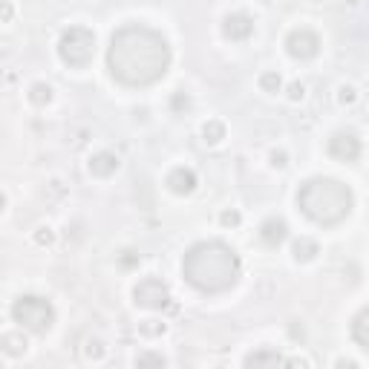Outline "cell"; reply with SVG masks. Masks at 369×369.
Returning a JSON list of instances; mask_svg holds the SVG:
<instances>
[{"instance_id":"obj_1","label":"cell","mask_w":369,"mask_h":369,"mask_svg":"<svg viewBox=\"0 0 369 369\" xmlns=\"http://www.w3.org/2000/svg\"><path fill=\"white\" fill-rule=\"evenodd\" d=\"M107 67L113 78L127 87L156 84L170 67V46L162 32L141 23H127L110 38Z\"/></svg>"},{"instance_id":"obj_2","label":"cell","mask_w":369,"mask_h":369,"mask_svg":"<svg viewBox=\"0 0 369 369\" xmlns=\"http://www.w3.org/2000/svg\"><path fill=\"white\" fill-rule=\"evenodd\" d=\"M182 274L185 280L205 294H219L237 286L239 280V257L231 245L211 239V242H196L188 249L182 260Z\"/></svg>"},{"instance_id":"obj_3","label":"cell","mask_w":369,"mask_h":369,"mask_svg":"<svg viewBox=\"0 0 369 369\" xmlns=\"http://www.w3.org/2000/svg\"><path fill=\"white\" fill-rule=\"evenodd\" d=\"M298 205L312 223L329 228V225L343 223V219L352 214L355 200H352V190L343 182L317 176V179H309L306 185H300Z\"/></svg>"},{"instance_id":"obj_4","label":"cell","mask_w":369,"mask_h":369,"mask_svg":"<svg viewBox=\"0 0 369 369\" xmlns=\"http://www.w3.org/2000/svg\"><path fill=\"white\" fill-rule=\"evenodd\" d=\"M12 317H15V323H20L23 329L43 335L55 323V309L49 300L38 298V294H23V298H18L15 306H12Z\"/></svg>"},{"instance_id":"obj_5","label":"cell","mask_w":369,"mask_h":369,"mask_svg":"<svg viewBox=\"0 0 369 369\" xmlns=\"http://www.w3.org/2000/svg\"><path fill=\"white\" fill-rule=\"evenodd\" d=\"M95 53V35L84 27H69L58 41V55L69 67H87Z\"/></svg>"},{"instance_id":"obj_6","label":"cell","mask_w":369,"mask_h":369,"mask_svg":"<svg viewBox=\"0 0 369 369\" xmlns=\"http://www.w3.org/2000/svg\"><path fill=\"white\" fill-rule=\"evenodd\" d=\"M133 298H136V303L144 306V309H167V306H170V291H167V286H165L159 277H144V280L136 286Z\"/></svg>"},{"instance_id":"obj_7","label":"cell","mask_w":369,"mask_h":369,"mask_svg":"<svg viewBox=\"0 0 369 369\" xmlns=\"http://www.w3.org/2000/svg\"><path fill=\"white\" fill-rule=\"evenodd\" d=\"M286 46H288V55L291 58L306 61V58H314L317 55V49H321V38H317L312 29H294L288 35Z\"/></svg>"},{"instance_id":"obj_8","label":"cell","mask_w":369,"mask_h":369,"mask_svg":"<svg viewBox=\"0 0 369 369\" xmlns=\"http://www.w3.org/2000/svg\"><path fill=\"white\" fill-rule=\"evenodd\" d=\"M329 153L337 162H355L361 156V139L355 133H335L329 139Z\"/></svg>"},{"instance_id":"obj_9","label":"cell","mask_w":369,"mask_h":369,"mask_svg":"<svg viewBox=\"0 0 369 369\" xmlns=\"http://www.w3.org/2000/svg\"><path fill=\"white\" fill-rule=\"evenodd\" d=\"M223 32H225L231 41H245V38H251V32H254V20H251L249 15H242V12L228 15L225 23H223Z\"/></svg>"},{"instance_id":"obj_10","label":"cell","mask_w":369,"mask_h":369,"mask_svg":"<svg viewBox=\"0 0 369 369\" xmlns=\"http://www.w3.org/2000/svg\"><path fill=\"white\" fill-rule=\"evenodd\" d=\"M167 188L174 190V193H190V190L196 188V174H193L190 167H176V170H170Z\"/></svg>"},{"instance_id":"obj_11","label":"cell","mask_w":369,"mask_h":369,"mask_svg":"<svg viewBox=\"0 0 369 369\" xmlns=\"http://www.w3.org/2000/svg\"><path fill=\"white\" fill-rule=\"evenodd\" d=\"M286 234H288V225L283 223V219H265L263 228H260L263 242H265V245H272V249H277V245L286 239Z\"/></svg>"},{"instance_id":"obj_12","label":"cell","mask_w":369,"mask_h":369,"mask_svg":"<svg viewBox=\"0 0 369 369\" xmlns=\"http://www.w3.org/2000/svg\"><path fill=\"white\" fill-rule=\"evenodd\" d=\"M90 170L95 176H110V174L118 170V156L116 153H95L90 159Z\"/></svg>"},{"instance_id":"obj_13","label":"cell","mask_w":369,"mask_h":369,"mask_svg":"<svg viewBox=\"0 0 369 369\" xmlns=\"http://www.w3.org/2000/svg\"><path fill=\"white\" fill-rule=\"evenodd\" d=\"M352 337H355V343H358L363 352H369V309H361L358 312L355 323H352Z\"/></svg>"},{"instance_id":"obj_14","label":"cell","mask_w":369,"mask_h":369,"mask_svg":"<svg viewBox=\"0 0 369 369\" xmlns=\"http://www.w3.org/2000/svg\"><path fill=\"white\" fill-rule=\"evenodd\" d=\"M274 363H283L280 352H274V349H260L245 358V366H274Z\"/></svg>"},{"instance_id":"obj_15","label":"cell","mask_w":369,"mask_h":369,"mask_svg":"<svg viewBox=\"0 0 369 369\" xmlns=\"http://www.w3.org/2000/svg\"><path fill=\"white\" fill-rule=\"evenodd\" d=\"M317 254V245L312 239H300V242H294V257L298 260H312Z\"/></svg>"},{"instance_id":"obj_16","label":"cell","mask_w":369,"mask_h":369,"mask_svg":"<svg viewBox=\"0 0 369 369\" xmlns=\"http://www.w3.org/2000/svg\"><path fill=\"white\" fill-rule=\"evenodd\" d=\"M29 98L35 104H49V98H53V87H46V84H35L29 90Z\"/></svg>"},{"instance_id":"obj_17","label":"cell","mask_w":369,"mask_h":369,"mask_svg":"<svg viewBox=\"0 0 369 369\" xmlns=\"http://www.w3.org/2000/svg\"><path fill=\"white\" fill-rule=\"evenodd\" d=\"M260 84H263V90H265V92H277L283 81H280V76H277V72H265V76L260 78Z\"/></svg>"},{"instance_id":"obj_18","label":"cell","mask_w":369,"mask_h":369,"mask_svg":"<svg viewBox=\"0 0 369 369\" xmlns=\"http://www.w3.org/2000/svg\"><path fill=\"white\" fill-rule=\"evenodd\" d=\"M4 347H6V352H12V355H20V352H27V343H20L18 337H4Z\"/></svg>"},{"instance_id":"obj_19","label":"cell","mask_w":369,"mask_h":369,"mask_svg":"<svg viewBox=\"0 0 369 369\" xmlns=\"http://www.w3.org/2000/svg\"><path fill=\"white\" fill-rule=\"evenodd\" d=\"M219 139H223V125H216V121L205 125V141H219Z\"/></svg>"},{"instance_id":"obj_20","label":"cell","mask_w":369,"mask_h":369,"mask_svg":"<svg viewBox=\"0 0 369 369\" xmlns=\"http://www.w3.org/2000/svg\"><path fill=\"white\" fill-rule=\"evenodd\" d=\"M139 363H159V366H162V363H165V358H162V355H141V358H139Z\"/></svg>"},{"instance_id":"obj_21","label":"cell","mask_w":369,"mask_h":369,"mask_svg":"<svg viewBox=\"0 0 369 369\" xmlns=\"http://www.w3.org/2000/svg\"><path fill=\"white\" fill-rule=\"evenodd\" d=\"M223 223H225V225H237V223H239V214H234V211L223 214Z\"/></svg>"},{"instance_id":"obj_22","label":"cell","mask_w":369,"mask_h":369,"mask_svg":"<svg viewBox=\"0 0 369 369\" xmlns=\"http://www.w3.org/2000/svg\"><path fill=\"white\" fill-rule=\"evenodd\" d=\"M0 18H4V20L12 18V6H9V4H0Z\"/></svg>"},{"instance_id":"obj_23","label":"cell","mask_w":369,"mask_h":369,"mask_svg":"<svg viewBox=\"0 0 369 369\" xmlns=\"http://www.w3.org/2000/svg\"><path fill=\"white\" fill-rule=\"evenodd\" d=\"M300 95H303V87L294 84V87H291V98H300Z\"/></svg>"},{"instance_id":"obj_24","label":"cell","mask_w":369,"mask_h":369,"mask_svg":"<svg viewBox=\"0 0 369 369\" xmlns=\"http://www.w3.org/2000/svg\"><path fill=\"white\" fill-rule=\"evenodd\" d=\"M0 211H4V196H0Z\"/></svg>"}]
</instances>
